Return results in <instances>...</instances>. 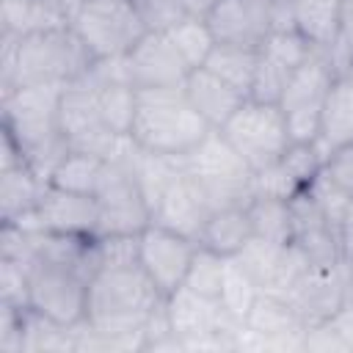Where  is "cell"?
<instances>
[{"instance_id": "cell-14", "label": "cell", "mask_w": 353, "mask_h": 353, "mask_svg": "<svg viewBox=\"0 0 353 353\" xmlns=\"http://www.w3.org/2000/svg\"><path fill=\"white\" fill-rule=\"evenodd\" d=\"M165 317H168L171 331L182 339V345L190 339L207 336V334H218V331L232 336L243 325V320L229 317L218 301L204 298L185 284H179L171 295H165Z\"/></svg>"}, {"instance_id": "cell-35", "label": "cell", "mask_w": 353, "mask_h": 353, "mask_svg": "<svg viewBox=\"0 0 353 353\" xmlns=\"http://www.w3.org/2000/svg\"><path fill=\"white\" fill-rule=\"evenodd\" d=\"M146 30H171L179 19L190 17L182 0H132Z\"/></svg>"}, {"instance_id": "cell-13", "label": "cell", "mask_w": 353, "mask_h": 353, "mask_svg": "<svg viewBox=\"0 0 353 353\" xmlns=\"http://www.w3.org/2000/svg\"><path fill=\"white\" fill-rule=\"evenodd\" d=\"M290 215H292V245L309 259V265L342 262L339 232L325 218V212L306 188L290 199Z\"/></svg>"}, {"instance_id": "cell-41", "label": "cell", "mask_w": 353, "mask_h": 353, "mask_svg": "<svg viewBox=\"0 0 353 353\" xmlns=\"http://www.w3.org/2000/svg\"><path fill=\"white\" fill-rule=\"evenodd\" d=\"M273 30H298V28H295V3H292V0H273L270 33H273Z\"/></svg>"}, {"instance_id": "cell-3", "label": "cell", "mask_w": 353, "mask_h": 353, "mask_svg": "<svg viewBox=\"0 0 353 353\" xmlns=\"http://www.w3.org/2000/svg\"><path fill=\"white\" fill-rule=\"evenodd\" d=\"M91 66L94 58L69 25L33 30L28 36H19L17 41L11 83L3 91L19 85H66L72 80L85 77Z\"/></svg>"}, {"instance_id": "cell-1", "label": "cell", "mask_w": 353, "mask_h": 353, "mask_svg": "<svg viewBox=\"0 0 353 353\" xmlns=\"http://www.w3.org/2000/svg\"><path fill=\"white\" fill-rule=\"evenodd\" d=\"M163 303L165 295L138 262L99 268L88 279L85 323L119 347L143 350V328Z\"/></svg>"}, {"instance_id": "cell-42", "label": "cell", "mask_w": 353, "mask_h": 353, "mask_svg": "<svg viewBox=\"0 0 353 353\" xmlns=\"http://www.w3.org/2000/svg\"><path fill=\"white\" fill-rule=\"evenodd\" d=\"M336 232H339V254H342V262H353V199L345 207V215H342Z\"/></svg>"}, {"instance_id": "cell-12", "label": "cell", "mask_w": 353, "mask_h": 353, "mask_svg": "<svg viewBox=\"0 0 353 353\" xmlns=\"http://www.w3.org/2000/svg\"><path fill=\"white\" fill-rule=\"evenodd\" d=\"M290 303L301 314L303 325H320L334 320V314L347 303V276L345 262L336 265H309L295 287L290 290Z\"/></svg>"}, {"instance_id": "cell-23", "label": "cell", "mask_w": 353, "mask_h": 353, "mask_svg": "<svg viewBox=\"0 0 353 353\" xmlns=\"http://www.w3.org/2000/svg\"><path fill=\"white\" fill-rule=\"evenodd\" d=\"M292 3H295L298 33L314 50H320V52L331 50L339 41L345 0H292Z\"/></svg>"}, {"instance_id": "cell-24", "label": "cell", "mask_w": 353, "mask_h": 353, "mask_svg": "<svg viewBox=\"0 0 353 353\" xmlns=\"http://www.w3.org/2000/svg\"><path fill=\"white\" fill-rule=\"evenodd\" d=\"M110 160L99 157V154H91V152H80V149H69L58 165L50 171V179L47 185L52 188H61V190H69V193H83V196H94L99 182H102V174L108 168Z\"/></svg>"}, {"instance_id": "cell-31", "label": "cell", "mask_w": 353, "mask_h": 353, "mask_svg": "<svg viewBox=\"0 0 353 353\" xmlns=\"http://www.w3.org/2000/svg\"><path fill=\"white\" fill-rule=\"evenodd\" d=\"M223 268H226V256L204 248L196 243V251H193V259L188 265V273H185V287H190L193 292L204 295V298H212L218 301L221 298V284H223Z\"/></svg>"}, {"instance_id": "cell-38", "label": "cell", "mask_w": 353, "mask_h": 353, "mask_svg": "<svg viewBox=\"0 0 353 353\" xmlns=\"http://www.w3.org/2000/svg\"><path fill=\"white\" fill-rule=\"evenodd\" d=\"M298 190L295 179L287 174V168L281 163H273L262 171H254V193H265V196H279V199H292Z\"/></svg>"}, {"instance_id": "cell-20", "label": "cell", "mask_w": 353, "mask_h": 353, "mask_svg": "<svg viewBox=\"0 0 353 353\" xmlns=\"http://www.w3.org/2000/svg\"><path fill=\"white\" fill-rule=\"evenodd\" d=\"M317 141L328 152L353 143V74L350 72L336 74L323 99Z\"/></svg>"}, {"instance_id": "cell-39", "label": "cell", "mask_w": 353, "mask_h": 353, "mask_svg": "<svg viewBox=\"0 0 353 353\" xmlns=\"http://www.w3.org/2000/svg\"><path fill=\"white\" fill-rule=\"evenodd\" d=\"M320 110L323 108H298L284 113L290 143H312L320 135Z\"/></svg>"}, {"instance_id": "cell-29", "label": "cell", "mask_w": 353, "mask_h": 353, "mask_svg": "<svg viewBox=\"0 0 353 353\" xmlns=\"http://www.w3.org/2000/svg\"><path fill=\"white\" fill-rule=\"evenodd\" d=\"M165 33H168V39L174 41V47H176V52L182 55V61L188 63V69L204 66V61L210 58L212 47L218 44L204 17H185V19H179V22H176L171 30H165Z\"/></svg>"}, {"instance_id": "cell-45", "label": "cell", "mask_w": 353, "mask_h": 353, "mask_svg": "<svg viewBox=\"0 0 353 353\" xmlns=\"http://www.w3.org/2000/svg\"><path fill=\"white\" fill-rule=\"evenodd\" d=\"M345 276H347V301H353V262H345Z\"/></svg>"}, {"instance_id": "cell-26", "label": "cell", "mask_w": 353, "mask_h": 353, "mask_svg": "<svg viewBox=\"0 0 353 353\" xmlns=\"http://www.w3.org/2000/svg\"><path fill=\"white\" fill-rule=\"evenodd\" d=\"M91 85H94L105 127L116 135H130L132 121H135V108H138V88L127 80H102Z\"/></svg>"}, {"instance_id": "cell-4", "label": "cell", "mask_w": 353, "mask_h": 353, "mask_svg": "<svg viewBox=\"0 0 353 353\" xmlns=\"http://www.w3.org/2000/svg\"><path fill=\"white\" fill-rule=\"evenodd\" d=\"M182 168L201 185L212 210L248 204L254 196V171L221 130H210L182 157Z\"/></svg>"}, {"instance_id": "cell-10", "label": "cell", "mask_w": 353, "mask_h": 353, "mask_svg": "<svg viewBox=\"0 0 353 353\" xmlns=\"http://www.w3.org/2000/svg\"><path fill=\"white\" fill-rule=\"evenodd\" d=\"M124 77L141 88H182L190 69L165 30H146L121 58Z\"/></svg>"}, {"instance_id": "cell-34", "label": "cell", "mask_w": 353, "mask_h": 353, "mask_svg": "<svg viewBox=\"0 0 353 353\" xmlns=\"http://www.w3.org/2000/svg\"><path fill=\"white\" fill-rule=\"evenodd\" d=\"M287 77H290V72L284 66L259 55V63H256V72H254V80H251V88H248V99L279 105V99L284 94V85H287Z\"/></svg>"}, {"instance_id": "cell-5", "label": "cell", "mask_w": 353, "mask_h": 353, "mask_svg": "<svg viewBox=\"0 0 353 353\" xmlns=\"http://www.w3.org/2000/svg\"><path fill=\"white\" fill-rule=\"evenodd\" d=\"M88 279L77 265L36 256L28 268V309L55 325L77 328L88 312Z\"/></svg>"}, {"instance_id": "cell-36", "label": "cell", "mask_w": 353, "mask_h": 353, "mask_svg": "<svg viewBox=\"0 0 353 353\" xmlns=\"http://www.w3.org/2000/svg\"><path fill=\"white\" fill-rule=\"evenodd\" d=\"M28 268L30 265L11 256L0 259V292L6 306L28 309Z\"/></svg>"}, {"instance_id": "cell-30", "label": "cell", "mask_w": 353, "mask_h": 353, "mask_svg": "<svg viewBox=\"0 0 353 353\" xmlns=\"http://www.w3.org/2000/svg\"><path fill=\"white\" fill-rule=\"evenodd\" d=\"M259 284L234 262V256H226V268H223V284H221V309L234 317V320H243L245 323V314L251 312L256 295H259Z\"/></svg>"}, {"instance_id": "cell-44", "label": "cell", "mask_w": 353, "mask_h": 353, "mask_svg": "<svg viewBox=\"0 0 353 353\" xmlns=\"http://www.w3.org/2000/svg\"><path fill=\"white\" fill-rule=\"evenodd\" d=\"M215 3H218V0H182L185 11H188L190 17H207Z\"/></svg>"}, {"instance_id": "cell-11", "label": "cell", "mask_w": 353, "mask_h": 353, "mask_svg": "<svg viewBox=\"0 0 353 353\" xmlns=\"http://www.w3.org/2000/svg\"><path fill=\"white\" fill-rule=\"evenodd\" d=\"M193 251L196 240L171 232L154 221L138 234V265L146 270V276L157 284L163 295H171L185 281Z\"/></svg>"}, {"instance_id": "cell-46", "label": "cell", "mask_w": 353, "mask_h": 353, "mask_svg": "<svg viewBox=\"0 0 353 353\" xmlns=\"http://www.w3.org/2000/svg\"><path fill=\"white\" fill-rule=\"evenodd\" d=\"M74 3H88V0H74Z\"/></svg>"}, {"instance_id": "cell-19", "label": "cell", "mask_w": 353, "mask_h": 353, "mask_svg": "<svg viewBox=\"0 0 353 353\" xmlns=\"http://www.w3.org/2000/svg\"><path fill=\"white\" fill-rule=\"evenodd\" d=\"M185 94L190 99V105L204 116V121L218 130L226 124V119L245 102V97L232 88L229 83H223L218 74H212L210 69L199 66V69H190L188 80H185Z\"/></svg>"}, {"instance_id": "cell-21", "label": "cell", "mask_w": 353, "mask_h": 353, "mask_svg": "<svg viewBox=\"0 0 353 353\" xmlns=\"http://www.w3.org/2000/svg\"><path fill=\"white\" fill-rule=\"evenodd\" d=\"M72 6L52 3V0H3L0 6V25L3 33L28 36L33 30L47 28H66L72 19Z\"/></svg>"}, {"instance_id": "cell-17", "label": "cell", "mask_w": 353, "mask_h": 353, "mask_svg": "<svg viewBox=\"0 0 353 353\" xmlns=\"http://www.w3.org/2000/svg\"><path fill=\"white\" fill-rule=\"evenodd\" d=\"M245 328H251L265 347H301L303 350V320L290 303V298L276 292H259L251 312L245 314Z\"/></svg>"}, {"instance_id": "cell-47", "label": "cell", "mask_w": 353, "mask_h": 353, "mask_svg": "<svg viewBox=\"0 0 353 353\" xmlns=\"http://www.w3.org/2000/svg\"><path fill=\"white\" fill-rule=\"evenodd\" d=\"M347 72H350V74H353V63H350V69H347Z\"/></svg>"}, {"instance_id": "cell-32", "label": "cell", "mask_w": 353, "mask_h": 353, "mask_svg": "<svg viewBox=\"0 0 353 353\" xmlns=\"http://www.w3.org/2000/svg\"><path fill=\"white\" fill-rule=\"evenodd\" d=\"M312 52H314V47L298 30H273L259 44V55H265L268 61L284 66L287 72H292L306 58H312Z\"/></svg>"}, {"instance_id": "cell-22", "label": "cell", "mask_w": 353, "mask_h": 353, "mask_svg": "<svg viewBox=\"0 0 353 353\" xmlns=\"http://www.w3.org/2000/svg\"><path fill=\"white\" fill-rule=\"evenodd\" d=\"M251 237H254V229H251L248 207L232 204V207H218L210 212L196 243L221 256H234Z\"/></svg>"}, {"instance_id": "cell-16", "label": "cell", "mask_w": 353, "mask_h": 353, "mask_svg": "<svg viewBox=\"0 0 353 353\" xmlns=\"http://www.w3.org/2000/svg\"><path fill=\"white\" fill-rule=\"evenodd\" d=\"M273 0H218L204 17L218 44L256 47L270 33Z\"/></svg>"}, {"instance_id": "cell-43", "label": "cell", "mask_w": 353, "mask_h": 353, "mask_svg": "<svg viewBox=\"0 0 353 353\" xmlns=\"http://www.w3.org/2000/svg\"><path fill=\"white\" fill-rule=\"evenodd\" d=\"M334 325H336V331L347 339V345H350V350H353V301H347L336 314H334V320H331Z\"/></svg>"}, {"instance_id": "cell-33", "label": "cell", "mask_w": 353, "mask_h": 353, "mask_svg": "<svg viewBox=\"0 0 353 353\" xmlns=\"http://www.w3.org/2000/svg\"><path fill=\"white\" fill-rule=\"evenodd\" d=\"M328 154L331 152L320 141H312V143H290L279 163L287 168V174L295 179L298 188H309L312 179L323 171Z\"/></svg>"}, {"instance_id": "cell-28", "label": "cell", "mask_w": 353, "mask_h": 353, "mask_svg": "<svg viewBox=\"0 0 353 353\" xmlns=\"http://www.w3.org/2000/svg\"><path fill=\"white\" fill-rule=\"evenodd\" d=\"M259 63V50L256 47H240V44H215L210 58L204 61V69L218 74L223 83L237 88L248 99V88L254 80Z\"/></svg>"}, {"instance_id": "cell-25", "label": "cell", "mask_w": 353, "mask_h": 353, "mask_svg": "<svg viewBox=\"0 0 353 353\" xmlns=\"http://www.w3.org/2000/svg\"><path fill=\"white\" fill-rule=\"evenodd\" d=\"M47 182L30 168V163H19L14 168L0 171V207H3V221H14L30 210H36Z\"/></svg>"}, {"instance_id": "cell-9", "label": "cell", "mask_w": 353, "mask_h": 353, "mask_svg": "<svg viewBox=\"0 0 353 353\" xmlns=\"http://www.w3.org/2000/svg\"><path fill=\"white\" fill-rule=\"evenodd\" d=\"M3 223H17L25 232L97 237V199L47 185L36 210H30L14 221H3Z\"/></svg>"}, {"instance_id": "cell-8", "label": "cell", "mask_w": 353, "mask_h": 353, "mask_svg": "<svg viewBox=\"0 0 353 353\" xmlns=\"http://www.w3.org/2000/svg\"><path fill=\"white\" fill-rule=\"evenodd\" d=\"M132 154V152H130ZM130 154L124 160H110L102 182L94 193L97 199V237L105 234H141L152 223V207L132 174Z\"/></svg>"}, {"instance_id": "cell-6", "label": "cell", "mask_w": 353, "mask_h": 353, "mask_svg": "<svg viewBox=\"0 0 353 353\" xmlns=\"http://www.w3.org/2000/svg\"><path fill=\"white\" fill-rule=\"evenodd\" d=\"M69 28L94 61L121 58L146 33L132 0H88L77 3Z\"/></svg>"}, {"instance_id": "cell-40", "label": "cell", "mask_w": 353, "mask_h": 353, "mask_svg": "<svg viewBox=\"0 0 353 353\" xmlns=\"http://www.w3.org/2000/svg\"><path fill=\"white\" fill-rule=\"evenodd\" d=\"M323 174L342 190L353 199V143L347 146H339L328 154L325 165H323Z\"/></svg>"}, {"instance_id": "cell-37", "label": "cell", "mask_w": 353, "mask_h": 353, "mask_svg": "<svg viewBox=\"0 0 353 353\" xmlns=\"http://www.w3.org/2000/svg\"><path fill=\"white\" fill-rule=\"evenodd\" d=\"M312 196H314V201L320 204V210L325 212V218L339 229V221H342V215H345V207L350 204V196L347 193H342L323 171L312 179V185L306 188Z\"/></svg>"}, {"instance_id": "cell-18", "label": "cell", "mask_w": 353, "mask_h": 353, "mask_svg": "<svg viewBox=\"0 0 353 353\" xmlns=\"http://www.w3.org/2000/svg\"><path fill=\"white\" fill-rule=\"evenodd\" d=\"M336 77V69L331 63V58L320 50L312 52V58H306L301 66H295L287 77L284 94L279 99V108L284 113L298 110V108H323V99L331 88Z\"/></svg>"}, {"instance_id": "cell-2", "label": "cell", "mask_w": 353, "mask_h": 353, "mask_svg": "<svg viewBox=\"0 0 353 353\" xmlns=\"http://www.w3.org/2000/svg\"><path fill=\"white\" fill-rule=\"evenodd\" d=\"M212 127L190 105L185 88H141L130 138L138 149L185 157Z\"/></svg>"}, {"instance_id": "cell-15", "label": "cell", "mask_w": 353, "mask_h": 353, "mask_svg": "<svg viewBox=\"0 0 353 353\" xmlns=\"http://www.w3.org/2000/svg\"><path fill=\"white\" fill-rule=\"evenodd\" d=\"M210 212H212V204L204 196L201 185L182 168L168 182L163 196L157 199V204L152 210V221L165 226V229H171V232H179V234H185L190 240H199Z\"/></svg>"}, {"instance_id": "cell-27", "label": "cell", "mask_w": 353, "mask_h": 353, "mask_svg": "<svg viewBox=\"0 0 353 353\" xmlns=\"http://www.w3.org/2000/svg\"><path fill=\"white\" fill-rule=\"evenodd\" d=\"M245 207H248V218H251L254 237H262V240L276 243V245H290V243H292L290 199L254 193Z\"/></svg>"}, {"instance_id": "cell-7", "label": "cell", "mask_w": 353, "mask_h": 353, "mask_svg": "<svg viewBox=\"0 0 353 353\" xmlns=\"http://www.w3.org/2000/svg\"><path fill=\"white\" fill-rule=\"evenodd\" d=\"M218 130L243 154V160L251 165V171H262V168L279 163L290 146L284 110L279 105H268V102L245 99Z\"/></svg>"}]
</instances>
